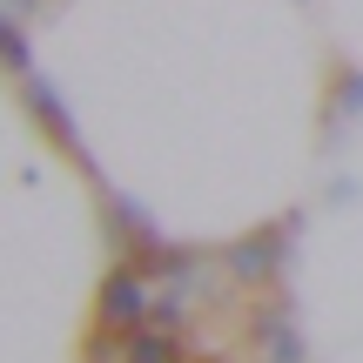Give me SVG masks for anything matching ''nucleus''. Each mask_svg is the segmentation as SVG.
<instances>
[{
    "label": "nucleus",
    "instance_id": "obj_1",
    "mask_svg": "<svg viewBox=\"0 0 363 363\" xmlns=\"http://www.w3.org/2000/svg\"><path fill=\"white\" fill-rule=\"evenodd\" d=\"M296 229H303V208H289V216H276V222H256L249 235H235L229 249H222V269L235 276V283H276V269L289 262V242H296Z\"/></svg>",
    "mask_w": 363,
    "mask_h": 363
},
{
    "label": "nucleus",
    "instance_id": "obj_2",
    "mask_svg": "<svg viewBox=\"0 0 363 363\" xmlns=\"http://www.w3.org/2000/svg\"><path fill=\"white\" fill-rule=\"evenodd\" d=\"M155 276L142 269V262L135 256H115L101 269V289H94V323L101 330H121V337H128V330H142L148 316H155Z\"/></svg>",
    "mask_w": 363,
    "mask_h": 363
},
{
    "label": "nucleus",
    "instance_id": "obj_3",
    "mask_svg": "<svg viewBox=\"0 0 363 363\" xmlns=\"http://www.w3.org/2000/svg\"><path fill=\"white\" fill-rule=\"evenodd\" d=\"M13 88H21L27 115L40 121V135H48V142L61 148V155L74 162L81 175H94V169H101V162L88 155V142H81V121H74V108L61 101V88H48V74H40V67H21V74H13Z\"/></svg>",
    "mask_w": 363,
    "mask_h": 363
},
{
    "label": "nucleus",
    "instance_id": "obj_4",
    "mask_svg": "<svg viewBox=\"0 0 363 363\" xmlns=\"http://www.w3.org/2000/svg\"><path fill=\"white\" fill-rule=\"evenodd\" d=\"M88 182H94V202H101V222H108V235L121 242V256H135V262L148 269V262H155L162 249H169V235H162V222L148 216V208L135 202V195H121V189H115V182H108L101 169H94Z\"/></svg>",
    "mask_w": 363,
    "mask_h": 363
},
{
    "label": "nucleus",
    "instance_id": "obj_5",
    "mask_svg": "<svg viewBox=\"0 0 363 363\" xmlns=\"http://www.w3.org/2000/svg\"><path fill=\"white\" fill-rule=\"evenodd\" d=\"M363 121V67L330 54V74H323V108H316V148H337Z\"/></svg>",
    "mask_w": 363,
    "mask_h": 363
},
{
    "label": "nucleus",
    "instance_id": "obj_6",
    "mask_svg": "<svg viewBox=\"0 0 363 363\" xmlns=\"http://www.w3.org/2000/svg\"><path fill=\"white\" fill-rule=\"evenodd\" d=\"M121 363H182V337H175L169 323H162V330H128Z\"/></svg>",
    "mask_w": 363,
    "mask_h": 363
},
{
    "label": "nucleus",
    "instance_id": "obj_7",
    "mask_svg": "<svg viewBox=\"0 0 363 363\" xmlns=\"http://www.w3.org/2000/svg\"><path fill=\"white\" fill-rule=\"evenodd\" d=\"M289 7H303V13H310V7H316V0H289Z\"/></svg>",
    "mask_w": 363,
    "mask_h": 363
}]
</instances>
